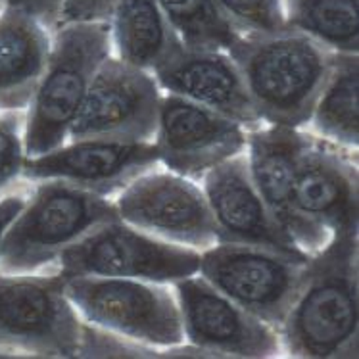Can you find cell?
I'll return each mask as SVG.
<instances>
[{"label":"cell","instance_id":"cell-8","mask_svg":"<svg viewBox=\"0 0 359 359\" xmlns=\"http://www.w3.org/2000/svg\"><path fill=\"white\" fill-rule=\"evenodd\" d=\"M127 225L158 241L204 252L217 244V229L202 187L169 169H150L114 198Z\"/></svg>","mask_w":359,"mask_h":359},{"label":"cell","instance_id":"cell-7","mask_svg":"<svg viewBox=\"0 0 359 359\" xmlns=\"http://www.w3.org/2000/svg\"><path fill=\"white\" fill-rule=\"evenodd\" d=\"M196 250L158 241L125 221L111 219L90 231L60 256L56 271L64 277H118L168 283L198 275Z\"/></svg>","mask_w":359,"mask_h":359},{"label":"cell","instance_id":"cell-19","mask_svg":"<svg viewBox=\"0 0 359 359\" xmlns=\"http://www.w3.org/2000/svg\"><path fill=\"white\" fill-rule=\"evenodd\" d=\"M108 23L114 58L150 74L183 46L156 0H118Z\"/></svg>","mask_w":359,"mask_h":359},{"label":"cell","instance_id":"cell-5","mask_svg":"<svg viewBox=\"0 0 359 359\" xmlns=\"http://www.w3.org/2000/svg\"><path fill=\"white\" fill-rule=\"evenodd\" d=\"M111 219H118L114 200L56 179L35 181L0 238V273L56 269L69 246Z\"/></svg>","mask_w":359,"mask_h":359},{"label":"cell","instance_id":"cell-14","mask_svg":"<svg viewBox=\"0 0 359 359\" xmlns=\"http://www.w3.org/2000/svg\"><path fill=\"white\" fill-rule=\"evenodd\" d=\"M294 205L332 236L358 235V152L308 131L296 160Z\"/></svg>","mask_w":359,"mask_h":359},{"label":"cell","instance_id":"cell-22","mask_svg":"<svg viewBox=\"0 0 359 359\" xmlns=\"http://www.w3.org/2000/svg\"><path fill=\"white\" fill-rule=\"evenodd\" d=\"M184 46L227 50L238 35L221 18L213 0H156Z\"/></svg>","mask_w":359,"mask_h":359},{"label":"cell","instance_id":"cell-6","mask_svg":"<svg viewBox=\"0 0 359 359\" xmlns=\"http://www.w3.org/2000/svg\"><path fill=\"white\" fill-rule=\"evenodd\" d=\"M64 279L67 298L90 327L150 352L184 344L181 309L168 283L88 275Z\"/></svg>","mask_w":359,"mask_h":359},{"label":"cell","instance_id":"cell-4","mask_svg":"<svg viewBox=\"0 0 359 359\" xmlns=\"http://www.w3.org/2000/svg\"><path fill=\"white\" fill-rule=\"evenodd\" d=\"M110 56L108 22L62 23L52 33L50 58L25 110L27 160L67 142L88 87Z\"/></svg>","mask_w":359,"mask_h":359},{"label":"cell","instance_id":"cell-9","mask_svg":"<svg viewBox=\"0 0 359 359\" xmlns=\"http://www.w3.org/2000/svg\"><path fill=\"white\" fill-rule=\"evenodd\" d=\"M306 262L259 246L217 242L200 254L198 275L259 321L279 330Z\"/></svg>","mask_w":359,"mask_h":359},{"label":"cell","instance_id":"cell-1","mask_svg":"<svg viewBox=\"0 0 359 359\" xmlns=\"http://www.w3.org/2000/svg\"><path fill=\"white\" fill-rule=\"evenodd\" d=\"M147 348L83 321L56 269L0 273V355H133Z\"/></svg>","mask_w":359,"mask_h":359},{"label":"cell","instance_id":"cell-13","mask_svg":"<svg viewBox=\"0 0 359 359\" xmlns=\"http://www.w3.org/2000/svg\"><path fill=\"white\" fill-rule=\"evenodd\" d=\"M158 165L161 163L154 142L77 139L48 154L29 158L23 179L29 183L56 179L114 200L137 177Z\"/></svg>","mask_w":359,"mask_h":359},{"label":"cell","instance_id":"cell-21","mask_svg":"<svg viewBox=\"0 0 359 359\" xmlns=\"http://www.w3.org/2000/svg\"><path fill=\"white\" fill-rule=\"evenodd\" d=\"M286 25L330 52L358 54L359 0H285Z\"/></svg>","mask_w":359,"mask_h":359},{"label":"cell","instance_id":"cell-10","mask_svg":"<svg viewBox=\"0 0 359 359\" xmlns=\"http://www.w3.org/2000/svg\"><path fill=\"white\" fill-rule=\"evenodd\" d=\"M163 90L150 72L110 58L96 72L69 139L152 142Z\"/></svg>","mask_w":359,"mask_h":359},{"label":"cell","instance_id":"cell-18","mask_svg":"<svg viewBox=\"0 0 359 359\" xmlns=\"http://www.w3.org/2000/svg\"><path fill=\"white\" fill-rule=\"evenodd\" d=\"M52 50V31L29 10L0 12V111H25Z\"/></svg>","mask_w":359,"mask_h":359},{"label":"cell","instance_id":"cell-20","mask_svg":"<svg viewBox=\"0 0 359 359\" xmlns=\"http://www.w3.org/2000/svg\"><path fill=\"white\" fill-rule=\"evenodd\" d=\"M358 54H332L329 75L323 83L306 131L337 147L358 152L359 121Z\"/></svg>","mask_w":359,"mask_h":359},{"label":"cell","instance_id":"cell-23","mask_svg":"<svg viewBox=\"0 0 359 359\" xmlns=\"http://www.w3.org/2000/svg\"><path fill=\"white\" fill-rule=\"evenodd\" d=\"M238 37H267L288 29L285 0H213Z\"/></svg>","mask_w":359,"mask_h":359},{"label":"cell","instance_id":"cell-12","mask_svg":"<svg viewBox=\"0 0 359 359\" xmlns=\"http://www.w3.org/2000/svg\"><path fill=\"white\" fill-rule=\"evenodd\" d=\"M152 142L161 168L200 183L210 169L246 152L248 131L217 111L163 93Z\"/></svg>","mask_w":359,"mask_h":359},{"label":"cell","instance_id":"cell-2","mask_svg":"<svg viewBox=\"0 0 359 359\" xmlns=\"http://www.w3.org/2000/svg\"><path fill=\"white\" fill-rule=\"evenodd\" d=\"M358 235L332 236L308 257L292 304L280 325L290 358H358Z\"/></svg>","mask_w":359,"mask_h":359},{"label":"cell","instance_id":"cell-16","mask_svg":"<svg viewBox=\"0 0 359 359\" xmlns=\"http://www.w3.org/2000/svg\"><path fill=\"white\" fill-rule=\"evenodd\" d=\"M200 187L217 229V242L259 246L298 262L308 259L280 231L257 194L250 177L246 152L210 169L202 177Z\"/></svg>","mask_w":359,"mask_h":359},{"label":"cell","instance_id":"cell-3","mask_svg":"<svg viewBox=\"0 0 359 359\" xmlns=\"http://www.w3.org/2000/svg\"><path fill=\"white\" fill-rule=\"evenodd\" d=\"M227 52L264 125L306 129L334 52L290 27L267 37H238Z\"/></svg>","mask_w":359,"mask_h":359},{"label":"cell","instance_id":"cell-26","mask_svg":"<svg viewBox=\"0 0 359 359\" xmlns=\"http://www.w3.org/2000/svg\"><path fill=\"white\" fill-rule=\"evenodd\" d=\"M12 2L37 15L52 33L60 27V0H12Z\"/></svg>","mask_w":359,"mask_h":359},{"label":"cell","instance_id":"cell-11","mask_svg":"<svg viewBox=\"0 0 359 359\" xmlns=\"http://www.w3.org/2000/svg\"><path fill=\"white\" fill-rule=\"evenodd\" d=\"M171 286L181 309L184 344L229 358L285 355L279 330L248 313L200 275L179 279Z\"/></svg>","mask_w":359,"mask_h":359},{"label":"cell","instance_id":"cell-25","mask_svg":"<svg viewBox=\"0 0 359 359\" xmlns=\"http://www.w3.org/2000/svg\"><path fill=\"white\" fill-rule=\"evenodd\" d=\"M118 0H60V25L79 22H108Z\"/></svg>","mask_w":359,"mask_h":359},{"label":"cell","instance_id":"cell-15","mask_svg":"<svg viewBox=\"0 0 359 359\" xmlns=\"http://www.w3.org/2000/svg\"><path fill=\"white\" fill-rule=\"evenodd\" d=\"M306 137V129L262 125L248 133L246 160L252 183L275 223L288 241L309 257L325 248L332 235L304 219L294 205L296 160Z\"/></svg>","mask_w":359,"mask_h":359},{"label":"cell","instance_id":"cell-24","mask_svg":"<svg viewBox=\"0 0 359 359\" xmlns=\"http://www.w3.org/2000/svg\"><path fill=\"white\" fill-rule=\"evenodd\" d=\"M25 163V111H0V200L29 183Z\"/></svg>","mask_w":359,"mask_h":359},{"label":"cell","instance_id":"cell-27","mask_svg":"<svg viewBox=\"0 0 359 359\" xmlns=\"http://www.w3.org/2000/svg\"><path fill=\"white\" fill-rule=\"evenodd\" d=\"M31 183H27L22 189H18L12 194H8L4 198L0 200V238L4 235L6 227L14 221V217L18 213L22 212V208L27 202V196H29Z\"/></svg>","mask_w":359,"mask_h":359},{"label":"cell","instance_id":"cell-28","mask_svg":"<svg viewBox=\"0 0 359 359\" xmlns=\"http://www.w3.org/2000/svg\"><path fill=\"white\" fill-rule=\"evenodd\" d=\"M8 4H14V2H12V0H0V12H2V10L6 8Z\"/></svg>","mask_w":359,"mask_h":359},{"label":"cell","instance_id":"cell-17","mask_svg":"<svg viewBox=\"0 0 359 359\" xmlns=\"http://www.w3.org/2000/svg\"><path fill=\"white\" fill-rule=\"evenodd\" d=\"M163 93L187 98L256 131L264 121L252 104L241 69L227 50L179 46L154 74Z\"/></svg>","mask_w":359,"mask_h":359}]
</instances>
